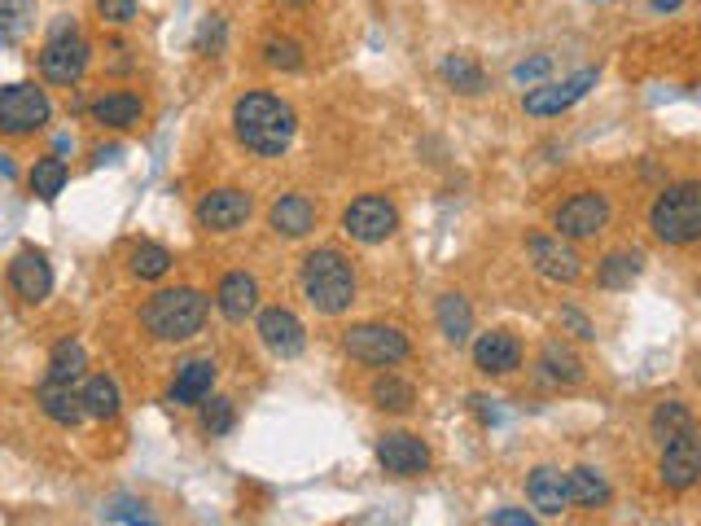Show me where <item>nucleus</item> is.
Segmentation results:
<instances>
[{
  "label": "nucleus",
  "instance_id": "9",
  "mask_svg": "<svg viewBox=\"0 0 701 526\" xmlns=\"http://www.w3.org/2000/svg\"><path fill=\"white\" fill-rule=\"evenodd\" d=\"M658 474H662V487L671 492H689L693 483L701 478V435L698 426L684 430L680 439H671L662 448V460H658Z\"/></svg>",
  "mask_w": 701,
  "mask_h": 526
},
{
  "label": "nucleus",
  "instance_id": "34",
  "mask_svg": "<svg viewBox=\"0 0 701 526\" xmlns=\"http://www.w3.org/2000/svg\"><path fill=\"white\" fill-rule=\"evenodd\" d=\"M373 404L382 413H408L417 404V390L408 381H399V377H377L373 381Z\"/></svg>",
  "mask_w": 701,
  "mask_h": 526
},
{
  "label": "nucleus",
  "instance_id": "14",
  "mask_svg": "<svg viewBox=\"0 0 701 526\" xmlns=\"http://www.w3.org/2000/svg\"><path fill=\"white\" fill-rule=\"evenodd\" d=\"M9 286L22 302H45L53 290V268L40 250H18L9 264Z\"/></svg>",
  "mask_w": 701,
  "mask_h": 526
},
{
  "label": "nucleus",
  "instance_id": "43",
  "mask_svg": "<svg viewBox=\"0 0 701 526\" xmlns=\"http://www.w3.org/2000/svg\"><path fill=\"white\" fill-rule=\"evenodd\" d=\"M289 4H303V0H289Z\"/></svg>",
  "mask_w": 701,
  "mask_h": 526
},
{
  "label": "nucleus",
  "instance_id": "28",
  "mask_svg": "<svg viewBox=\"0 0 701 526\" xmlns=\"http://www.w3.org/2000/svg\"><path fill=\"white\" fill-rule=\"evenodd\" d=\"M649 426H653V435H658L662 444H671V439H680L684 430H693V413H689L680 399H667V404L653 408Z\"/></svg>",
  "mask_w": 701,
  "mask_h": 526
},
{
  "label": "nucleus",
  "instance_id": "25",
  "mask_svg": "<svg viewBox=\"0 0 701 526\" xmlns=\"http://www.w3.org/2000/svg\"><path fill=\"white\" fill-rule=\"evenodd\" d=\"M640 268H644V255H640V250H614V255L601 259L596 281H601L605 290H623V286H631V281L640 277Z\"/></svg>",
  "mask_w": 701,
  "mask_h": 526
},
{
  "label": "nucleus",
  "instance_id": "15",
  "mask_svg": "<svg viewBox=\"0 0 701 526\" xmlns=\"http://www.w3.org/2000/svg\"><path fill=\"white\" fill-rule=\"evenodd\" d=\"M250 220V193L241 189H215L198 202V225L207 232H233Z\"/></svg>",
  "mask_w": 701,
  "mask_h": 526
},
{
  "label": "nucleus",
  "instance_id": "16",
  "mask_svg": "<svg viewBox=\"0 0 701 526\" xmlns=\"http://www.w3.org/2000/svg\"><path fill=\"white\" fill-rule=\"evenodd\" d=\"M526 250H531V264H535V272L540 277H549V281H579V272H583V259L561 241V237H531L526 241Z\"/></svg>",
  "mask_w": 701,
  "mask_h": 526
},
{
  "label": "nucleus",
  "instance_id": "33",
  "mask_svg": "<svg viewBox=\"0 0 701 526\" xmlns=\"http://www.w3.org/2000/svg\"><path fill=\"white\" fill-rule=\"evenodd\" d=\"M62 189H67V162H62V158H40V162L31 167V193H36L40 202H53Z\"/></svg>",
  "mask_w": 701,
  "mask_h": 526
},
{
  "label": "nucleus",
  "instance_id": "19",
  "mask_svg": "<svg viewBox=\"0 0 701 526\" xmlns=\"http://www.w3.org/2000/svg\"><path fill=\"white\" fill-rule=\"evenodd\" d=\"M215 302H219V311H224L228 320H246V316L259 307V286H255L250 272H228V277L219 281V290H215Z\"/></svg>",
  "mask_w": 701,
  "mask_h": 526
},
{
  "label": "nucleus",
  "instance_id": "29",
  "mask_svg": "<svg viewBox=\"0 0 701 526\" xmlns=\"http://www.w3.org/2000/svg\"><path fill=\"white\" fill-rule=\"evenodd\" d=\"M36 22V0H0V44H18Z\"/></svg>",
  "mask_w": 701,
  "mask_h": 526
},
{
  "label": "nucleus",
  "instance_id": "11",
  "mask_svg": "<svg viewBox=\"0 0 701 526\" xmlns=\"http://www.w3.org/2000/svg\"><path fill=\"white\" fill-rule=\"evenodd\" d=\"M557 237H596L601 228L610 225V202L605 193H574L570 202H561L557 211Z\"/></svg>",
  "mask_w": 701,
  "mask_h": 526
},
{
  "label": "nucleus",
  "instance_id": "24",
  "mask_svg": "<svg viewBox=\"0 0 701 526\" xmlns=\"http://www.w3.org/2000/svg\"><path fill=\"white\" fill-rule=\"evenodd\" d=\"M79 395H83V413H88V417H97V421L119 417V404H124V399H119V386H115L106 374L88 377Z\"/></svg>",
  "mask_w": 701,
  "mask_h": 526
},
{
  "label": "nucleus",
  "instance_id": "41",
  "mask_svg": "<svg viewBox=\"0 0 701 526\" xmlns=\"http://www.w3.org/2000/svg\"><path fill=\"white\" fill-rule=\"evenodd\" d=\"M561 325H570V329H574L579 338H596V329L588 325V316H579L574 307H565V311H561Z\"/></svg>",
  "mask_w": 701,
  "mask_h": 526
},
{
  "label": "nucleus",
  "instance_id": "22",
  "mask_svg": "<svg viewBox=\"0 0 701 526\" xmlns=\"http://www.w3.org/2000/svg\"><path fill=\"white\" fill-rule=\"evenodd\" d=\"M268 220H273V228L285 232V237H307V232L316 228V207H312V198H303V193H285V198L273 202Z\"/></svg>",
  "mask_w": 701,
  "mask_h": 526
},
{
  "label": "nucleus",
  "instance_id": "10",
  "mask_svg": "<svg viewBox=\"0 0 701 526\" xmlns=\"http://www.w3.org/2000/svg\"><path fill=\"white\" fill-rule=\"evenodd\" d=\"M592 83H596V71L588 67V71H574L570 79H561V83H540V88H531L522 106H526V115H535V119H549V115L570 110L574 101H583Z\"/></svg>",
  "mask_w": 701,
  "mask_h": 526
},
{
  "label": "nucleus",
  "instance_id": "20",
  "mask_svg": "<svg viewBox=\"0 0 701 526\" xmlns=\"http://www.w3.org/2000/svg\"><path fill=\"white\" fill-rule=\"evenodd\" d=\"M215 386V360L198 356V360H185L180 374L171 381V404H203Z\"/></svg>",
  "mask_w": 701,
  "mask_h": 526
},
{
  "label": "nucleus",
  "instance_id": "17",
  "mask_svg": "<svg viewBox=\"0 0 701 526\" xmlns=\"http://www.w3.org/2000/svg\"><path fill=\"white\" fill-rule=\"evenodd\" d=\"M474 365H478L483 374H513V369L522 365V347H517L513 334L491 329V334H483V338L474 343Z\"/></svg>",
  "mask_w": 701,
  "mask_h": 526
},
{
  "label": "nucleus",
  "instance_id": "26",
  "mask_svg": "<svg viewBox=\"0 0 701 526\" xmlns=\"http://www.w3.org/2000/svg\"><path fill=\"white\" fill-rule=\"evenodd\" d=\"M565 478H570V505H583V509H601V505L610 500V483H605V478H601L596 469L579 465V469H570Z\"/></svg>",
  "mask_w": 701,
  "mask_h": 526
},
{
  "label": "nucleus",
  "instance_id": "42",
  "mask_svg": "<svg viewBox=\"0 0 701 526\" xmlns=\"http://www.w3.org/2000/svg\"><path fill=\"white\" fill-rule=\"evenodd\" d=\"M649 4H653V9H662V13H667V9H680V4H684V0H649Z\"/></svg>",
  "mask_w": 701,
  "mask_h": 526
},
{
  "label": "nucleus",
  "instance_id": "37",
  "mask_svg": "<svg viewBox=\"0 0 701 526\" xmlns=\"http://www.w3.org/2000/svg\"><path fill=\"white\" fill-rule=\"evenodd\" d=\"M203 426L210 435H228L233 430V399H210L203 408Z\"/></svg>",
  "mask_w": 701,
  "mask_h": 526
},
{
  "label": "nucleus",
  "instance_id": "32",
  "mask_svg": "<svg viewBox=\"0 0 701 526\" xmlns=\"http://www.w3.org/2000/svg\"><path fill=\"white\" fill-rule=\"evenodd\" d=\"M128 268H132V277H140V281H158V277H167L171 255L158 241H140V246H132V255H128Z\"/></svg>",
  "mask_w": 701,
  "mask_h": 526
},
{
  "label": "nucleus",
  "instance_id": "38",
  "mask_svg": "<svg viewBox=\"0 0 701 526\" xmlns=\"http://www.w3.org/2000/svg\"><path fill=\"white\" fill-rule=\"evenodd\" d=\"M97 4V13L106 18V22H115V27H128L132 18H137V0H92Z\"/></svg>",
  "mask_w": 701,
  "mask_h": 526
},
{
  "label": "nucleus",
  "instance_id": "2",
  "mask_svg": "<svg viewBox=\"0 0 701 526\" xmlns=\"http://www.w3.org/2000/svg\"><path fill=\"white\" fill-rule=\"evenodd\" d=\"M303 295L316 311L325 316H343L350 302H355V272H350V259L343 250L325 246V250H312L303 259Z\"/></svg>",
  "mask_w": 701,
  "mask_h": 526
},
{
  "label": "nucleus",
  "instance_id": "36",
  "mask_svg": "<svg viewBox=\"0 0 701 526\" xmlns=\"http://www.w3.org/2000/svg\"><path fill=\"white\" fill-rule=\"evenodd\" d=\"M264 62H268L273 71H298V67H303V49H298L294 40H268V44H264Z\"/></svg>",
  "mask_w": 701,
  "mask_h": 526
},
{
  "label": "nucleus",
  "instance_id": "39",
  "mask_svg": "<svg viewBox=\"0 0 701 526\" xmlns=\"http://www.w3.org/2000/svg\"><path fill=\"white\" fill-rule=\"evenodd\" d=\"M549 67H553V58L540 53V58H531V62H517V67H513V79H517V83H531V79L549 76Z\"/></svg>",
  "mask_w": 701,
  "mask_h": 526
},
{
  "label": "nucleus",
  "instance_id": "27",
  "mask_svg": "<svg viewBox=\"0 0 701 526\" xmlns=\"http://www.w3.org/2000/svg\"><path fill=\"white\" fill-rule=\"evenodd\" d=\"M438 329H443V338L456 343V347L470 338L474 311H470V302L461 299V295H443V299H438Z\"/></svg>",
  "mask_w": 701,
  "mask_h": 526
},
{
  "label": "nucleus",
  "instance_id": "30",
  "mask_svg": "<svg viewBox=\"0 0 701 526\" xmlns=\"http://www.w3.org/2000/svg\"><path fill=\"white\" fill-rule=\"evenodd\" d=\"M540 369L553 377V381H565V386L583 381V360H579L570 347H561V343H549V347L540 351Z\"/></svg>",
  "mask_w": 701,
  "mask_h": 526
},
{
  "label": "nucleus",
  "instance_id": "5",
  "mask_svg": "<svg viewBox=\"0 0 701 526\" xmlns=\"http://www.w3.org/2000/svg\"><path fill=\"white\" fill-rule=\"evenodd\" d=\"M49 115H53V106H49L45 88H36V83H9V88H0V132L31 137V132H40L49 123Z\"/></svg>",
  "mask_w": 701,
  "mask_h": 526
},
{
  "label": "nucleus",
  "instance_id": "18",
  "mask_svg": "<svg viewBox=\"0 0 701 526\" xmlns=\"http://www.w3.org/2000/svg\"><path fill=\"white\" fill-rule=\"evenodd\" d=\"M526 496H531V505L540 509V514H561L565 505H570V478L553 469V465H540L531 478H526Z\"/></svg>",
  "mask_w": 701,
  "mask_h": 526
},
{
  "label": "nucleus",
  "instance_id": "23",
  "mask_svg": "<svg viewBox=\"0 0 701 526\" xmlns=\"http://www.w3.org/2000/svg\"><path fill=\"white\" fill-rule=\"evenodd\" d=\"M140 115H145V101H140L137 92H106L101 101H92V119L101 123V128H132L140 123Z\"/></svg>",
  "mask_w": 701,
  "mask_h": 526
},
{
  "label": "nucleus",
  "instance_id": "40",
  "mask_svg": "<svg viewBox=\"0 0 701 526\" xmlns=\"http://www.w3.org/2000/svg\"><path fill=\"white\" fill-rule=\"evenodd\" d=\"M491 526H540L526 509H495L491 514Z\"/></svg>",
  "mask_w": 701,
  "mask_h": 526
},
{
  "label": "nucleus",
  "instance_id": "8",
  "mask_svg": "<svg viewBox=\"0 0 701 526\" xmlns=\"http://www.w3.org/2000/svg\"><path fill=\"white\" fill-rule=\"evenodd\" d=\"M395 228H399V211L386 198H377V193L355 198L347 211H343V232H347L350 241H359V246H377Z\"/></svg>",
  "mask_w": 701,
  "mask_h": 526
},
{
  "label": "nucleus",
  "instance_id": "1",
  "mask_svg": "<svg viewBox=\"0 0 701 526\" xmlns=\"http://www.w3.org/2000/svg\"><path fill=\"white\" fill-rule=\"evenodd\" d=\"M294 110L273 97V92H246L237 97L233 106V132L237 141L250 153H264V158H280L294 141Z\"/></svg>",
  "mask_w": 701,
  "mask_h": 526
},
{
  "label": "nucleus",
  "instance_id": "21",
  "mask_svg": "<svg viewBox=\"0 0 701 526\" xmlns=\"http://www.w3.org/2000/svg\"><path fill=\"white\" fill-rule=\"evenodd\" d=\"M40 408L49 421L58 426H79L88 413H83V395L70 386V381H45L40 386Z\"/></svg>",
  "mask_w": 701,
  "mask_h": 526
},
{
  "label": "nucleus",
  "instance_id": "6",
  "mask_svg": "<svg viewBox=\"0 0 701 526\" xmlns=\"http://www.w3.org/2000/svg\"><path fill=\"white\" fill-rule=\"evenodd\" d=\"M343 347H347L350 360L377 365V369L408 360V338H404V329H395V325H350Z\"/></svg>",
  "mask_w": 701,
  "mask_h": 526
},
{
  "label": "nucleus",
  "instance_id": "13",
  "mask_svg": "<svg viewBox=\"0 0 701 526\" xmlns=\"http://www.w3.org/2000/svg\"><path fill=\"white\" fill-rule=\"evenodd\" d=\"M259 338H264V347L280 356V360H294V356H303V347H307V334H303V320L289 311V307H268V311H259Z\"/></svg>",
  "mask_w": 701,
  "mask_h": 526
},
{
  "label": "nucleus",
  "instance_id": "31",
  "mask_svg": "<svg viewBox=\"0 0 701 526\" xmlns=\"http://www.w3.org/2000/svg\"><path fill=\"white\" fill-rule=\"evenodd\" d=\"M443 79L456 88V92H483L487 88V76H483V67L470 58V53H452L447 62H443Z\"/></svg>",
  "mask_w": 701,
  "mask_h": 526
},
{
  "label": "nucleus",
  "instance_id": "3",
  "mask_svg": "<svg viewBox=\"0 0 701 526\" xmlns=\"http://www.w3.org/2000/svg\"><path fill=\"white\" fill-rule=\"evenodd\" d=\"M649 228L667 246H693V241H701V180L667 185L653 198V207H649Z\"/></svg>",
  "mask_w": 701,
  "mask_h": 526
},
{
  "label": "nucleus",
  "instance_id": "12",
  "mask_svg": "<svg viewBox=\"0 0 701 526\" xmlns=\"http://www.w3.org/2000/svg\"><path fill=\"white\" fill-rule=\"evenodd\" d=\"M377 460H382V469L395 474V478H417V474L430 469V448L421 444L417 435H408V430H391V435H382V444H377Z\"/></svg>",
  "mask_w": 701,
  "mask_h": 526
},
{
  "label": "nucleus",
  "instance_id": "35",
  "mask_svg": "<svg viewBox=\"0 0 701 526\" xmlns=\"http://www.w3.org/2000/svg\"><path fill=\"white\" fill-rule=\"evenodd\" d=\"M88 369V356L79 343H58L53 356H49V381H75V377Z\"/></svg>",
  "mask_w": 701,
  "mask_h": 526
},
{
  "label": "nucleus",
  "instance_id": "4",
  "mask_svg": "<svg viewBox=\"0 0 701 526\" xmlns=\"http://www.w3.org/2000/svg\"><path fill=\"white\" fill-rule=\"evenodd\" d=\"M145 329L158 338V343H185L203 329L207 320V295L203 290H189V286H176V290H158L154 299L145 302L140 311Z\"/></svg>",
  "mask_w": 701,
  "mask_h": 526
},
{
  "label": "nucleus",
  "instance_id": "7",
  "mask_svg": "<svg viewBox=\"0 0 701 526\" xmlns=\"http://www.w3.org/2000/svg\"><path fill=\"white\" fill-rule=\"evenodd\" d=\"M88 58H92L88 40H83L75 27L62 22V27L53 31V40L45 44V53H40V71H45L49 83H62V88H70V83H79V76L88 71Z\"/></svg>",
  "mask_w": 701,
  "mask_h": 526
}]
</instances>
